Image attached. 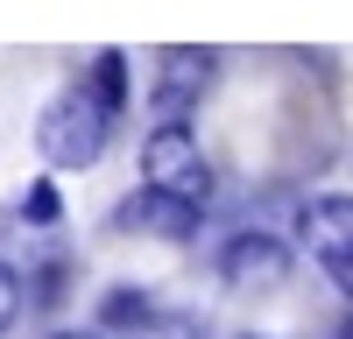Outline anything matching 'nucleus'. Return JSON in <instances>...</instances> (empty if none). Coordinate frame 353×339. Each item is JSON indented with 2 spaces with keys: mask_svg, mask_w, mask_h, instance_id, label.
<instances>
[{
  "mask_svg": "<svg viewBox=\"0 0 353 339\" xmlns=\"http://www.w3.org/2000/svg\"><path fill=\"white\" fill-rule=\"evenodd\" d=\"M212 71H219V50H205V43H170V50H156L149 113H156V121H184V113L205 99Z\"/></svg>",
  "mask_w": 353,
  "mask_h": 339,
  "instance_id": "obj_4",
  "label": "nucleus"
},
{
  "mask_svg": "<svg viewBox=\"0 0 353 339\" xmlns=\"http://www.w3.org/2000/svg\"><path fill=\"white\" fill-rule=\"evenodd\" d=\"M50 339H106V332H99V325H92V332H85V325H64V332H50Z\"/></svg>",
  "mask_w": 353,
  "mask_h": 339,
  "instance_id": "obj_11",
  "label": "nucleus"
},
{
  "mask_svg": "<svg viewBox=\"0 0 353 339\" xmlns=\"http://www.w3.org/2000/svg\"><path fill=\"white\" fill-rule=\"evenodd\" d=\"M106 134H113V113L92 99V85L71 78L64 92H50V106L36 113V149L50 170H92L106 156Z\"/></svg>",
  "mask_w": 353,
  "mask_h": 339,
  "instance_id": "obj_1",
  "label": "nucleus"
},
{
  "mask_svg": "<svg viewBox=\"0 0 353 339\" xmlns=\"http://www.w3.org/2000/svg\"><path fill=\"white\" fill-rule=\"evenodd\" d=\"M156 325V297L134 290V282H113L99 297V332H149Z\"/></svg>",
  "mask_w": 353,
  "mask_h": 339,
  "instance_id": "obj_7",
  "label": "nucleus"
},
{
  "mask_svg": "<svg viewBox=\"0 0 353 339\" xmlns=\"http://www.w3.org/2000/svg\"><path fill=\"white\" fill-rule=\"evenodd\" d=\"M121 219L149 226V234H163V240H191V234H198V219H205V205H191V198H170V191H156V184H141V191L128 198V212H121Z\"/></svg>",
  "mask_w": 353,
  "mask_h": 339,
  "instance_id": "obj_6",
  "label": "nucleus"
},
{
  "mask_svg": "<svg viewBox=\"0 0 353 339\" xmlns=\"http://www.w3.org/2000/svg\"><path fill=\"white\" fill-rule=\"evenodd\" d=\"M141 184H156L170 198H191V205H212V163H205L198 134L184 121H156L141 134Z\"/></svg>",
  "mask_w": 353,
  "mask_h": 339,
  "instance_id": "obj_2",
  "label": "nucleus"
},
{
  "mask_svg": "<svg viewBox=\"0 0 353 339\" xmlns=\"http://www.w3.org/2000/svg\"><path fill=\"white\" fill-rule=\"evenodd\" d=\"M21 219H28V226H57V219H64V198H57V184H50V177H36V184H28Z\"/></svg>",
  "mask_w": 353,
  "mask_h": 339,
  "instance_id": "obj_9",
  "label": "nucleus"
},
{
  "mask_svg": "<svg viewBox=\"0 0 353 339\" xmlns=\"http://www.w3.org/2000/svg\"><path fill=\"white\" fill-rule=\"evenodd\" d=\"M85 85H92V99L113 113V121L128 113V56L121 50H99L92 64H85Z\"/></svg>",
  "mask_w": 353,
  "mask_h": 339,
  "instance_id": "obj_8",
  "label": "nucleus"
},
{
  "mask_svg": "<svg viewBox=\"0 0 353 339\" xmlns=\"http://www.w3.org/2000/svg\"><path fill=\"white\" fill-rule=\"evenodd\" d=\"M297 240L318 254V269L353 297V198H346V191L304 198V205H297Z\"/></svg>",
  "mask_w": 353,
  "mask_h": 339,
  "instance_id": "obj_3",
  "label": "nucleus"
},
{
  "mask_svg": "<svg viewBox=\"0 0 353 339\" xmlns=\"http://www.w3.org/2000/svg\"><path fill=\"white\" fill-rule=\"evenodd\" d=\"M332 339H353V311H346V318H339V325H332Z\"/></svg>",
  "mask_w": 353,
  "mask_h": 339,
  "instance_id": "obj_12",
  "label": "nucleus"
},
{
  "mask_svg": "<svg viewBox=\"0 0 353 339\" xmlns=\"http://www.w3.org/2000/svg\"><path fill=\"white\" fill-rule=\"evenodd\" d=\"M290 276V240L269 226H241L219 240V282L226 290H276Z\"/></svg>",
  "mask_w": 353,
  "mask_h": 339,
  "instance_id": "obj_5",
  "label": "nucleus"
},
{
  "mask_svg": "<svg viewBox=\"0 0 353 339\" xmlns=\"http://www.w3.org/2000/svg\"><path fill=\"white\" fill-rule=\"evenodd\" d=\"M21 304H28V282H21V269H14V262H0V332H8V325L21 318Z\"/></svg>",
  "mask_w": 353,
  "mask_h": 339,
  "instance_id": "obj_10",
  "label": "nucleus"
}]
</instances>
